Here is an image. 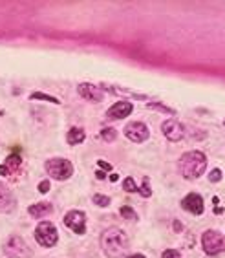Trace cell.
Here are the masks:
<instances>
[{
  "mask_svg": "<svg viewBox=\"0 0 225 258\" xmlns=\"http://www.w3.org/2000/svg\"><path fill=\"white\" fill-rule=\"evenodd\" d=\"M101 249L108 258H125L130 240L128 234L119 227H108L101 234Z\"/></svg>",
  "mask_w": 225,
  "mask_h": 258,
  "instance_id": "cell-1",
  "label": "cell"
},
{
  "mask_svg": "<svg viewBox=\"0 0 225 258\" xmlns=\"http://www.w3.org/2000/svg\"><path fill=\"white\" fill-rule=\"evenodd\" d=\"M207 159L205 152L201 150H189L185 154H181V158L178 159V172L181 174L183 179H198L201 178L207 170Z\"/></svg>",
  "mask_w": 225,
  "mask_h": 258,
  "instance_id": "cell-2",
  "label": "cell"
},
{
  "mask_svg": "<svg viewBox=\"0 0 225 258\" xmlns=\"http://www.w3.org/2000/svg\"><path fill=\"white\" fill-rule=\"evenodd\" d=\"M44 170L51 179L66 181V179H70L73 176L75 167L70 159L66 158H50L44 161Z\"/></svg>",
  "mask_w": 225,
  "mask_h": 258,
  "instance_id": "cell-3",
  "label": "cell"
},
{
  "mask_svg": "<svg viewBox=\"0 0 225 258\" xmlns=\"http://www.w3.org/2000/svg\"><path fill=\"white\" fill-rule=\"evenodd\" d=\"M33 238L39 243L40 247L51 249L59 243V231H57L55 224L50 220H40L37 224L35 231H33Z\"/></svg>",
  "mask_w": 225,
  "mask_h": 258,
  "instance_id": "cell-4",
  "label": "cell"
},
{
  "mask_svg": "<svg viewBox=\"0 0 225 258\" xmlns=\"http://www.w3.org/2000/svg\"><path fill=\"white\" fill-rule=\"evenodd\" d=\"M200 242L203 253L209 254V256H216V254L225 253V234H221L220 231L207 229L205 233L200 236Z\"/></svg>",
  "mask_w": 225,
  "mask_h": 258,
  "instance_id": "cell-5",
  "label": "cell"
},
{
  "mask_svg": "<svg viewBox=\"0 0 225 258\" xmlns=\"http://www.w3.org/2000/svg\"><path fill=\"white\" fill-rule=\"evenodd\" d=\"M64 225L70 231H73L75 234H86V222H88V216H86L85 211H81V209H70L68 213L64 214V218H62Z\"/></svg>",
  "mask_w": 225,
  "mask_h": 258,
  "instance_id": "cell-6",
  "label": "cell"
},
{
  "mask_svg": "<svg viewBox=\"0 0 225 258\" xmlns=\"http://www.w3.org/2000/svg\"><path fill=\"white\" fill-rule=\"evenodd\" d=\"M4 253L11 258H30L31 249H30V245L24 242L22 236L11 234L10 238H8V242L4 243Z\"/></svg>",
  "mask_w": 225,
  "mask_h": 258,
  "instance_id": "cell-7",
  "label": "cell"
},
{
  "mask_svg": "<svg viewBox=\"0 0 225 258\" xmlns=\"http://www.w3.org/2000/svg\"><path fill=\"white\" fill-rule=\"evenodd\" d=\"M123 134H125V138L128 139V141H132V143H145L146 139L150 138V128L143 121H132V123L125 124Z\"/></svg>",
  "mask_w": 225,
  "mask_h": 258,
  "instance_id": "cell-8",
  "label": "cell"
},
{
  "mask_svg": "<svg viewBox=\"0 0 225 258\" xmlns=\"http://www.w3.org/2000/svg\"><path fill=\"white\" fill-rule=\"evenodd\" d=\"M161 132L169 139L170 143H180L185 138V126L181 121H178L176 117H169L161 123Z\"/></svg>",
  "mask_w": 225,
  "mask_h": 258,
  "instance_id": "cell-9",
  "label": "cell"
},
{
  "mask_svg": "<svg viewBox=\"0 0 225 258\" xmlns=\"http://www.w3.org/2000/svg\"><path fill=\"white\" fill-rule=\"evenodd\" d=\"M132 112H134V104H132V101L121 99V101H117V103H114L110 108L106 110V119H110V121L126 119Z\"/></svg>",
  "mask_w": 225,
  "mask_h": 258,
  "instance_id": "cell-10",
  "label": "cell"
},
{
  "mask_svg": "<svg viewBox=\"0 0 225 258\" xmlns=\"http://www.w3.org/2000/svg\"><path fill=\"white\" fill-rule=\"evenodd\" d=\"M181 209L194 214V216H201L205 211V202H203L200 192H189L185 194V198L181 200Z\"/></svg>",
  "mask_w": 225,
  "mask_h": 258,
  "instance_id": "cell-11",
  "label": "cell"
},
{
  "mask_svg": "<svg viewBox=\"0 0 225 258\" xmlns=\"http://www.w3.org/2000/svg\"><path fill=\"white\" fill-rule=\"evenodd\" d=\"M77 94L88 103H101L105 99V92L101 90L99 85H94V83H81L77 86Z\"/></svg>",
  "mask_w": 225,
  "mask_h": 258,
  "instance_id": "cell-12",
  "label": "cell"
},
{
  "mask_svg": "<svg viewBox=\"0 0 225 258\" xmlns=\"http://www.w3.org/2000/svg\"><path fill=\"white\" fill-rule=\"evenodd\" d=\"M20 169H22V156L10 154V156H6V159L0 163V176L11 178V176H15Z\"/></svg>",
  "mask_w": 225,
  "mask_h": 258,
  "instance_id": "cell-13",
  "label": "cell"
},
{
  "mask_svg": "<svg viewBox=\"0 0 225 258\" xmlns=\"http://www.w3.org/2000/svg\"><path fill=\"white\" fill-rule=\"evenodd\" d=\"M51 213H53V205L50 202H37V204L28 207V214L35 220H42L44 216H48Z\"/></svg>",
  "mask_w": 225,
  "mask_h": 258,
  "instance_id": "cell-14",
  "label": "cell"
},
{
  "mask_svg": "<svg viewBox=\"0 0 225 258\" xmlns=\"http://www.w3.org/2000/svg\"><path fill=\"white\" fill-rule=\"evenodd\" d=\"M101 90L103 92H108V94H123V95H128V97H132V99H137V101H145L148 95L145 94H139V92H132V90H126V88H121V86H112V85H106V83H101Z\"/></svg>",
  "mask_w": 225,
  "mask_h": 258,
  "instance_id": "cell-15",
  "label": "cell"
},
{
  "mask_svg": "<svg viewBox=\"0 0 225 258\" xmlns=\"http://www.w3.org/2000/svg\"><path fill=\"white\" fill-rule=\"evenodd\" d=\"M15 198H13V194H11L10 187L4 185L0 181V211H4V213H10L11 209L15 207Z\"/></svg>",
  "mask_w": 225,
  "mask_h": 258,
  "instance_id": "cell-16",
  "label": "cell"
},
{
  "mask_svg": "<svg viewBox=\"0 0 225 258\" xmlns=\"http://www.w3.org/2000/svg\"><path fill=\"white\" fill-rule=\"evenodd\" d=\"M86 139V132L83 126H71L68 132H66V143L70 147H77V145L85 143Z\"/></svg>",
  "mask_w": 225,
  "mask_h": 258,
  "instance_id": "cell-17",
  "label": "cell"
},
{
  "mask_svg": "<svg viewBox=\"0 0 225 258\" xmlns=\"http://www.w3.org/2000/svg\"><path fill=\"white\" fill-rule=\"evenodd\" d=\"M146 108L152 110V112H160V114H167V115H176V110L167 106L165 103H160V101H152V103L146 104Z\"/></svg>",
  "mask_w": 225,
  "mask_h": 258,
  "instance_id": "cell-18",
  "label": "cell"
},
{
  "mask_svg": "<svg viewBox=\"0 0 225 258\" xmlns=\"http://www.w3.org/2000/svg\"><path fill=\"white\" fill-rule=\"evenodd\" d=\"M99 138L103 139L105 143H114L115 139H117V130H115L114 126H105V128H101Z\"/></svg>",
  "mask_w": 225,
  "mask_h": 258,
  "instance_id": "cell-19",
  "label": "cell"
},
{
  "mask_svg": "<svg viewBox=\"0 0 225 258\" xmlns=\"http://www.w3.org/2000/svg\"><path fill=\"white\" fill-rule=\"evenodd\" d=\"M30 99L31 101H48V103H51V104H60L59 97H53V95L44 94V92H33V94H30Z\"/></svg>",
  "mask_w": 225,
  "mask_h": 258,
  "instance_id": "cell-20",
  "label": "cell"
},
{
  "mask_svg": "<svg viewBox=\"0 0 225 258\" xmlns=\"http://www.w3.org/2000/svg\"><path fill=\"white\" fill-rule=\"evenodd\" d=\"M92 202H94V205H97V207H110L112 204V200L110 196H106V194H101V192H95L94 196H92Z\"/></svg>",
  "mask_w": 225,
  "mask_h": 258,
  "instance_id": "cell-21",
  "label": "cell"
},
{
  "mask_svg": "<svg viewBox=\"0 0 225 258\" xmlns=\"http://www.w3.org/2000/svg\"><path fill=\"white\" fill-rule=\"evenodd\" d=\"M137 194H139L141 198H150L152 196V187H150V179L146 178H143V181H141V185L137 187Z\"/></svg>",
  "mask_w": 225,
  "mask_h": 258,
  "instance_id": "cell-22",
  "label": "cell"
},
{
  "mask_svg": "<svg viewBox=\"0 0 225 258\" xmlns=\"http://www.w3.org/2000/svg\"><path fill=\"white\" fill-rule=\"evenodd\" d=\"M119 214L125 220H128V222H137V214H135V211L130 205H123V207L119 209Z\"/></svg>",
  "mask_w": 225,
  "mask_h": 258,
  "instance_id": "cell-23",
  "label": "cell"
},
{
  "mask_svg": "<svg viewBox=\"0 0 225 258\" xmlns=\"http://www.w3.org/2000/svg\"><path fill=\"white\" fill-rule=\"evenodd\" d=\"M121 187H123V190H125V192H137V187H139V185L135 183V179L132 178V176H126L125 179H123V185H121Z\"/></svg>",
  "mask_w": 225,
  "mask_h": 258,
  "instance_id": "cell-24",
  "label": "cell"
},
{
  "mask_svg": "<svg viewBox=\"0 0 225 258\" xmlns=\"http://www.w3.org/2000/svg\"><path fill=\"white\" fill-rule=\"evenodd\" d=\"M207 179H209L210 183H220L221 179H223V172H221V169H212L207 174Z\"/></svg>",
  "mask_w": 225,
  "mask_h": 258,
  "instance_id": "cell-25",
  "label": "cell"
},
{
  "mask_svg": "<svg viewBox=\"0 0 225 258\" xmlns=\"http://www.w3.org/2000/svg\"><path fill=\"white\" fill-rule=\"evenodd\" d=\"M51 189V183H50V179H40L39 185H37V190H39L40 194H48Z\"/></svg>",
  "mask_w": 225,
  "mask_h": 258,
  "instance_id": "cell-26",
  "label": "cell"
},
{
  "mask_svg": "<svg viewBox=\"0 0 225 258\" xmlns=\"http://www.w3.org/2000/svg\"><path fill=\"white\" fill-rule=\"evenodd\" d=\"M161 258H183V256H181V253L178 249H165L161 253Z\"/></svg>",
  "mask_w": 225,
  "mask_h": 258,
  "instance_id": "cell-27",
  "label": "cell"
},
{
  "mask_svg": "<svg viewBox=\"0 0 225 258\" xmlns=\"http://www.w3.org/2000/svg\"><path fill=\"white\" fill-rule=\"evenodd\" d=\"M97 167H99L101 170H105V172H110V170H114V167H112L108 161H103V159H97Z\"/></svg>",
  "mask_w": 225,
  "mask_h": 258,
  "instance_id": "cell-28",
  "label": "cell"
},
{
  "mask_svg": "<svg viewBox=\"0 0 225 258\" xmlns=\"http://www.w3.org/2000/svg\"><path fill=\"white\" fill-rule=\"evenodd\" d=\"M172 229H174L176 233H181V231H183V224H181L180 220H174V222H172Z\"/></svg>",
  "mask_w": 225,
  "mask_h": 258,
  "instance_id": "cell-29",
  "label": "cell"
},
{
  "mask_svg": "<svg viewBox=\"0 0 225 258\" xmlns=\"http://www.w3.org/2000/svg\"><path fill=\"white\" fill-rule=\"evenodd\" d=\"M95 178H97V179H105L106 178V172H105V170H95Z\"/></svg>",
  "mask_w": 225,
  "mask_h": 258,
  "instance_id": "cell-30",
  "label": "cell"
},
{
  "mask_svg": "<svg viewBox=\"0 0 225 258\" xmlns=\"http://www.w3.org/2000/svg\"><path fill=\"white\" fill-rule=\"evenodd\" d=\"M212 213H214L216 216H221V214H223V207H218V205H216V207L212 209Z\"/></svg>",
  "mask_w": 225,
  "mask_h": 258,
  "instance_id": "cell-31",
  "label": "cell"
},
{
  "mask_svg": "<svg viewBox=\"0 0 225 258\" xmlns=\"http://www.w3.org/2000/svg\"><path fill=\"white\" fill-rule=\"evenodd\" d=\"M108 179H110L112 183H115V181H117V179H119V174H115V172H112L110 176H108Z\"/></svg>",
  "mask_w": 225,
  "mask_h": 258,
  "instance_id": "cell-32",
  "label": "cell"
},
{
  "mask_svg": "<svg viewBox=\"0 0 225 258\" xmlns=\"http://www.w3.org/2000/svg\"><path fill=\"white\" fill-rule=\"evenodd\" d=\"M125 258H146L143 253H132V254H128V256H125Z\"/></svg>",
  "mask_w": 225,
  "mask_h": 258,
  "instance_id": "cell-33",
  "label": "cell"
},
{
  "mask_svg": "<svg viewBox=\"0 0 225 258\" xmlns=\"http://www.w3.org/2000/svg\"><path fill=\"white\" fill-rule=\"evenodd\" d=\"M218 202H220V198H218V196H214V198H212V204L218 205Z\"/></svg>",
  "mask_w": 225,
  "mask_h": 258,
  "instance_id": "cell-34",
  "label": "cell"
},
{
  "mask_svg": "<svg viewBox=\"0 0 225 258\" xmlns=\"http://www.w3.org/2000/svg\"><path fill=\"white\" fill-rule=\"evenodd\" d=\"M223 126H225V119H223Z\"/></svg>",
  "mask_w": 225,
  "mask_h": 258,
  "instance_id": "cell-35",
  "label": "cell"
}]
</instances>
